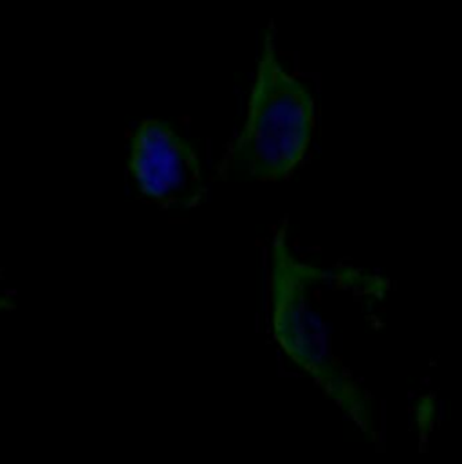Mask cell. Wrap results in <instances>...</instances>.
Segmentation results:
<instances>
[{"label": "cell", "instance_id": "obj_1", "mask_svg": "<svg viewBox=\"0 0 462 464\" xmlns=\"http://www.w3.org/2000/svg\"><path fill=\"white\" fill-rule=\"evenodd\" d=\"M269 256V318L274 342L367 438L374 440L372 400L338 356L334 324L327 320L332 269L302 260L291 247L285 228L273 235Z\"/></svg>", "mask_w": 462, "mask_h": 464}, {"label": "cell", "instance_id": "obj_3", "mask_svg": "<svg viewBox=\"0 0 462 464\" xmlns=\"http://www.w3.org/2000/svg\"><path fill=\"white\" fill-rule=\"evenodd\" d=\"M129 172L140 192L161 208H194L205 198L197 152L163 120H143L136 129Z\"/></svg>", "mask_w": 462, "mask_h": 464}, {"label": "cell", "instance_id": "obj_4", "mask_svg": "<svg viewBox=\"0 0 462 464\" xmlns=\"http://www.w3.org/2000/svg\"><path fill=\"white\" fill-rule=\"evenodd\" d=\"M9 307H11V302H9L5 296L0 295V311H5V309H9Z\"/></svg>", "mask_w": 462, "mask_h": 464}, {"label": "cell", "instance_id": "obj_2", "mask_svg": "<svg viewBox=\"0 0 462 464\" xmlns=\"http://www.w3.org/2000/svg\"><path fill=\"white\" fill-rule=\"evenodd\" d=\"M316 129L309 89L280 62L265 34L244 125L226 158L228 172L253 181H282L303 163Z\"/></svg>", "mask_w": 462, "mask_h": 464}]
</instances>
